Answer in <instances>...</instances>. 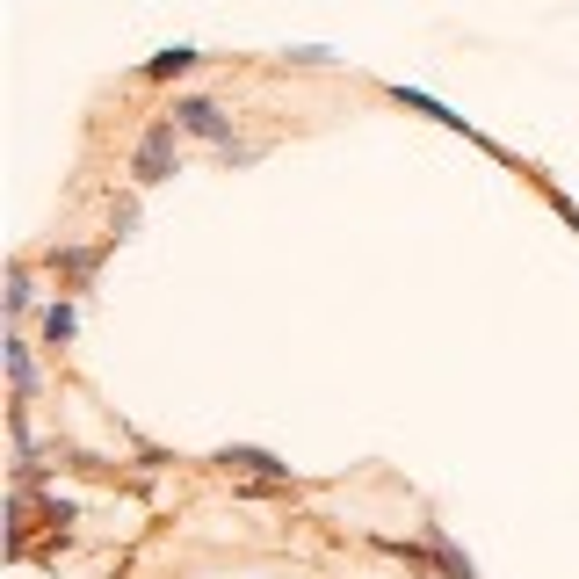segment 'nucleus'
Segmentation results:
<instances>
[{
  "instance_id": "1",
  "label": "nucleus",
  "mask_w": 579,
  "mask_h": 579,
  "mask_svg": "<svg viewBox=\"0 0 579 579\" xmlns=\"http://www.w3.org/2000/svg\"><path fill=\"white\" fill-rule=\"evenodd\" d=\"M167 152H174V131H152L145 152H138V174H145V181H160V174H167Z\"/></svg>"
},
{
  "instance_id": "2",
  "label": "nucleus",
  "mask_w": 579,
  "mask_h": 579,
  "mask_svg": "<svg viewBox=\"0 0 579 579\" xmlns=\"http://www.w3.org/2000/svg\"><path fill=\"white\" fill-rule=\"evenodd\" d=\"M225 464L232 471H254V478H276V456H268V449H225Z\"/></svg>"
},
{
  "instance_id": "3",
  "label": "nucleus",
  "mask_w": 579,
  "mask_h": 579,
  "mask_svg": "<svg viewBox=\"0 0 579 579\" xmlns=\"http://www.w3.org/2000/svg\"><path fill=\"white\" fill-rule=\"evenodd\" d=\"M181 124H189V131H203V138H218V131H225L210 102H181Z\"/></svg>"
}]
</instances>
